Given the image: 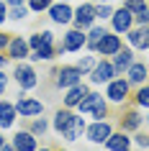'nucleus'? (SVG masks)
<instances>
[{"label":"nucleus","instance_id":"3","mask_svg":"<svg viewBox=\"0 0 149 151\" xmlns=\"http://www.w3.org/2000/svg\"><path fill=\"white\" fill-rule=\"evenodd\" d=\"M16 110L23 115V118H33V115H41L44 113V103L41 100H33V97H26L23 92L18 95V103H16Z\"/></svg>","mask_w":149,"mask_h":151},{"label":"nucleus","instance_id":"17","mask_svg":"<svg viewBox=\"0 0 149 151\" xmlns=\"http://www.w3.org/2000/svg\"><path fill=\"white\" fill-rule=\"evenodd\" d=\"M16 115H18L16 105H10V103H5V100H0V128H10L13 123H16Z\"/></svg>","mask_w":149,"mask_h":151},{"label":"nucleus","instance_id":"33","mask_svg":"<svg viewBox=\"0 0 149 151\" xmlns=\"http://www.w3.org/2000/svg\"><path fill=\"white\" fill-rule=\"evenodd\" d=\"M134 21H136V23L139 26H144V23H149V5L144 10H139V13H134Z\"/></svg>","mask_w":149,"mask_h":151},{"label":"nucleus","instance_id":"39","mask_svg":"<svg viewBox=\"0 0 149 151\" xmlns=\"http://www.w3.org/2000/svg\"><path fill=\"white\" fill-rule=\"evenodd\" d=\"M5 3H10V5H23L26 0H5Z\"/></svg>","mask_w":149,"mask_h":151},{"label":"nucleus","instance_id":"1","mask_svg":"<svg viewBox=\"0 0 149 151\" xmlns=\"http://www.w3.org/2000/svg\"><path fill=\"white\" fill-rule=\"evenodd\" d=\"M13 77H16V82H18V87H21V90H31V87H36V85H39V80H36V72H33L28 64H23V62L16 64Z\"/></svg>","mask_w":149,"mask_h":151},{"label":"nucleus","instance_id":"14","mask_svg":"<svg viewBox=\"0 0 149 151\" xmlns=\"http://www.w3.org/2000/svg\"><path fill=\"white\" fill-rule=\"evenodd\" d=\"M13 146L16 151H36V136L31 131H18L13 136Z\"/></svg>","mask_w":149,"mask_h":151},{"label":"nucleus","instance_id":"34","mask_svg":"<svg viewBox=\"0 0 149 151\" xmlns=\"http://www.w3.org/2000/svg\"><path fill=\"white\" fill-rule=\"evenodd\" d=\"M105 115H108V105H105V100H103V103H100V105H98V108H95V110H93V118L103 120V118H105Z\"/></svg>","mask_w":149,"mask_h":151},{"label":"nucleus","instance_id":"2","mask_svg":"<svg viewBox=\"0 0 149 151\" xmlns=\"http://www.w3.org/2000/svg\"><path fill=\"white\" fill-rule=\"evenodd\" d=\"M85 133H87V141H90V143H105V141H108V136L113 133V128H110L108 120H95L93 126L85 128Z\"/></svg>","mask_w":149,"mask_h":151},{"label":"nucleus","instance_id":"13","mask_svg":"<svg viewBox=\"0 0 149 151\" xmlns=\"http://www.w3.org/2000/svg\"><path fill=\"white\" fill-rule=\"evenodd\" d=\"M85 118L82 115H75V118L70 120V126L62 131V136H64V141H77V138H82V133H85Z\"/></svg>","mask_w":149,"mask_h":151},{"label":"nucleus","instance_id":"15","mask_svg":"<svg viewBox=\"0 0 149 151\" xmlns=\"http://www.w3.org/2000/svg\"><path fill=\"white\" fill-rule=\"evenodd\" d=\"M129 41H131V46H136V49H149V23L129 31Z\"/></svg>","mask_w":149,"mask_h":151},{"label":"nucleus","instance_id":"22","mask_svg":"<svg viewBox=\"0 0 149 151\" xmlns=\"http://www.w3.org/2000/svg\"><path fill=\"white\" fill-rule=\"evenodd\" d=\"M103 36H105V28H103V26H90V33L85 36V46L95 51V46H98V41H100Z\"/></svg>","mask_w":149,"mask_h":151},{"label":"nucleus","instance_id":"45","mask_svg":"<svg viewBox=\"0 0 149 151\" xmlns=\"http://www.w3.org/2000/svg\"><path fill=\"white\" fill-rule=\"evenodd\" d=\"M62 3H70V0H62Z\"/></svg>","mask_w":149,"mask_h":151},{"label":"nucleus","instance_id":"21","mask_svg":"<svg viewBox=\"0 0 149 151\" xmlns=\"http://www.w3.org/2000/svg\"><path fill=\"white\" fill-rule=\"evenodd\" d=\"M100 103H103V95H98V92H87V95L77 103V108H80V113H93Z\"/></svg>","mask_w":149,"mask_h":151},{"label":"nucleus","instance_id":"16","mask_svg":"<svg viewBox=\"0 0 149 151\" xmlns=\"http://www.w3.org/2000/svg\"><path fill=\"white\" fill-rule=\"evenodd\" d=\"M87 92H90V90H87L82 82H77V85L67 87V97H64V105H67V108H77V103L87 95Z\"/></svg>","mask_w":149,"mask_h":151},{"label":"nucleus","instance_id":"18","mask_svg":"<svg viewBox=\"0 0 149 151\" xmlns=\"http://www.w3.org/2000/svg\"><path fill=\"white\" fill-rule=\"evenodd\" d=\"M126 72H129V85H144V80L149 77V69L141 62H134Z\"/></svg>","mask_w":149,"mask_h":151},{"label":"nucleus","instance_id":"31","mask_svg":"<svg viewBox=\"0 0 149 151\" xmlns=\"http://www.w3.org/2000/svg\"><path fill=\"white\" fill-rule=\"evenodd\" d=\"M95 64H98V62H95V56H85V59H80V62H77V67H80V72L85 74L87 69H93Z\"/></svg>","mask_w":149,"mask_h":151},{"label":"nucleus","instance_id":"25","mask_svg":"<svg viewBox=\"0 0 149 151\" xmlns=\"http://www.w3.org/2000/svg\"><path fill=\"white\" fill-rule=\"evenodd\" d=\"M121 126H124V131H134V128H139L141 126L139 113H126L124 118H121Z\"/></svg>","mask_w":149,"mask_h":151},{"label":"nucleus","instance_id":"20","mask_svg":"<svg viewBox=\"0 0 149 151\" xmlns=\"http://www.w3.org/2000/svg\"><path fill=\"white\" fill-rule=\"evenodd\" d=\"M131 64H134V54H131V49H118L116 54H113V67H116V72L129 69Z\"/></svg>","mask_w":149,"mask_h":151},{"label":"nucleus","instance_id":"35","mask_svg":"<svg viewBox=\"0 0 149 151\" xmlns=\"http://www.w3.org/2000/svg\"><path fill=\"white\" fill-rule=\"evenodd\" d=\"M136 146H139V149H149V136L139 133V136H136Z\"/></svg>","mask_w":149,"mask_h":151},{"label":"nucleus","instance_id":"24","mask_svg":"<svg viewBox=\"0 0 149 151\" xmlns=\"http://www.w3.org/2000/svg\"><path fill=\"white\" fill-rule=\"evenodd\" d=\"M54 56V44H41L39 49H33L31 59L33 62H47V59H52Z\"/></svg>","mask_w":149,"mask_h":151},{"label":"nucleus","instance_id":"43","mask_svg":"<svg viewBox=\"0 0 149 151\" xmlns=\"http://www.w3.org/2000/svg\"><path fill=\"white\" fill-rule=\"evenodd\" d=\"M3 143H5V138H3V136H0V146H3Z\"/></svg>","mask_w":149,"mask_h":151},{"label":"nucleus","instance_id":"9","mask_svg":"<svg viewBox=\"0 0 149 151\" xmlns=\"http://www.w3.org/2000/svg\"><path fill=\"white\" fill-rule=\"evenodd\" d=\"M105 97H108L110 103H124L126 97H129V80H110Z\"/></svg>","mask_w":149,"mask_h":151},{"label":"nucleus","instance_id":"8","mask_svg":"<svg viewBox=\"0 0 149 151\" xmlns=\"http://www.w3.org/2000/svg\"><path fill=\"white\" fill-rule=\"evenodd\" d=\"M118 49H121V36H116V33H108V31H105V36L98 41L95 51H98L100 56H113Z\"/></svg>","mask_w":149,"mask_h":151},{"label":"nucleus","instance_id":"42","mask_svg":"<svg viewBox=\"0 0 149 151\" xmlns=\"http://www.w3.org/2000/svg\"><path fill=\"white\" fill-rule=\"evenodd\" d=\"M95 3H110V0H95Z\"/></svg>","mask_w":149,"mask_h":151},{"label":"nucleus","instance_id":"11","mask_svg":"<svg viewBox=\"0 0 149 151\" xmlns=\"http://www.w3.org/2000/svg\"><path fill=\"white\" fill-rule=\"evenodd\" d=\"M28 41L21 39V36H16V39H10L8 44V59H16V62H23L26 56H28Z\"/></svg>","mask_w":149,"mask_h":151},{"label":"nucleus","instance_id":"5","mask_svg":"<svg viewBox=\"0 0 149 151\" xmlns=\"http://www.w3.org/2000/svg\"><path fill=\"white\" fill-rule=\"evenodd\" d=\"M110 21H113V31L116 33H129L134 26V13L129 8H118V10H113Z\"/></svg>","mask_w":149,"mask_h":151},{"label":"nucleus","instance_id":"41","mask_svg":"<svg viewBox=\"0 0 149 151\" xmlns=\"http://www.w3.org/2000/svg\"><path fill=\"white\" fill-rule=\"evenodd\" d=\"M5 62H8V56H0V69L5 67Z\"/></svg>","mask_w":149,"mask_h":151},{"label":"nucleus","instance_id":"28","mask_svg":"<svg viewBox=\"0 0 149 151\" xmlns=\"http://www.w3.org/2000/svg\"><path fill=\"white\" fill-rule=\"evenodd\" d=\"M47 131H49V123L44 118H41V120H33V126H31V133L33 136H44Z\"/></svg>","mask_w":149,"mask_h":151},{"label":"nucleus","instance_id":"36","mask_svg":"<svg viewBox=\"0 0 149 151\" xmlns=\"http://www.w3.org/2000/svg\"><path fill=\"white\" fill-rule=\"evenodd\" d=\"M5 90H8V77H5V72L0 69V95H3Z\"/></svg>","mask_w":149,"mask_h":151},{"label":"nucleus","instance_id":"10","mask_svg":"<svg viewBox=\"0 0 149 151\" xmlns=\"http://www.w3.org/2000/svg\"><path fill=\"white\" fill-rule=\"evenodd\" d=\"M49 18H52L54 23L64 26V23L72 21V8L67 5V3H62V0H59V3H52V5H49Z\"/></svg>","mask_w":149,"mask_h":151},{"label":"nucleus","instance_id":"12","mask_svg":"<svg viewBox=\"0 0 149 151\" xmlns=\"http://www.w3.org/2000/svg\"><path fill=\"white\" fill-rule=\"evenodd\" d=\"M62 46H64V51H77V49H82L85 46V33H82V28L67 31L64 39H62Z\"/></svg>","mask_w":149,"mask_h":151},{"label":"nucleus","instance_id":"7","mask_svg":"<svg viewBox=\"0 0 149 151\" xmlns=\"http://www.w3.org/2000/svg\"><path fill=\"white\" fill-rule=\"evenodd\" d=\"M77 82H82L80 67H62V69H57V87H72Z\"/></svg>","mask_w":149,"mask_h":151},{"label":"nucleus","instance_id":"19","mask_svg":"<svg viewBox=\"0 0 149 151\" xmlns=\"http://www.w3.org/2000/svg\"><path fill=\"white\" fill-rule=\"evenodd\" d=\"M105 146H108V151H129L131 149V141H129L126 133H110Z\"/></svg>","mask_w":149,"mask_h":151},{"label":"nucleus","instance_id":"38","mask_svg":"<svg viewBox=\"0 0 149 151\" xmlns=\"http://www.w3.org/2000/svg\"><path fill=\"white\" fill-rule=\"evenodd\" d=\"M3 21H8V8H5V3L0 0V23H3Z\"/></svg>","mask_w":149,"mask_h":151},{"label":"nucleus","instance_id":"40","mask_svg":"<svg viewBox=\"0 0 149 151\" xmlns=\"http://www.w3.org/2000/svg\"><path fill=\"white\" fill-rule=\"evenodd\" d=\"M0 151H16V146H5V143H3V146H0Z\"/></svg>","mask_w":149,"mask_h":151},{"label":"nucleus","instance_id":"30","mask_svg":"<svg viewBox=\"0 0 149 151\" xmlns=\"http://www.w3.org/2000/svg\"><path fill=\"white\" fill-rule=\"evenodd\" d=\"M136 103H139L141 108H149V85H147V87H141L139 92H136Z\"/></svg>","mask_w":149,"mask_h":151},{"label":"nucleus","instance_id":"44","mask_svg":"<svg viewBox=\"0 0 149 151\" xmlns=\"http://www.w3.org/2000/svg\"><path fill=\"white\" fill-rule=\"evenodd\" d=\"M39 151H52V149H39Z\"/></svg>","mask_w":149,"mask_h":151},{"label":"nucleus","instance_id":"32","mask_svg":"<svg viewBox=\"0 0 149 151\" xmlns=\"http://www.w3.org/2000/svg\"><path fill=\"white\" fill-rule=\"evenodd\" d=\"M95 16H98V18H110V16H113V8H110L108 3H103L100 8H95Z\"/></svg>","mask_w":149,"mask_h":151},{"label":"nucleus","instance_id":"4","mask_svg":"<svg viewBox=\"0 0 149 151\" xmlns=\"http://www.w3.org/2000/svg\"><path fill=\"white\" fill-rule=\"evenodd\" d=\"M95 5H90V3H85V5H80L75 13H72V21H75V28H90V26L95 23Z\"/></svg>","mask_w":149,"mask_h":151},{"label":"nucleus","instance_id":"27","mask_svg":"<svg viewBox=\"0 0 149 151\" xmlns=\"http://www.w3.org/2000/svg\"><path fill=\"white\" fill-rule=\"evenodd\" d=\"M49 5H52V0H28V10H36V13L49 10Z\"/></svg>","mask_w":149,"mask_h":151},{"label":"nucleus","instance_id":"26","mask_svg":"<svg viewBox=\"0 0 149 151\" xmlns=\"http://www.w3.org/2000/svg\"><path fill=\"white\" fill-rule=\"evenodd\" d=\"M26 16H28V8H26V5H13V8L8 10V18H10V21H23Z\"/></svg>","mask_w":149,"mask_h":151},{"label":"nucleus","instance_id":"29","mask_svg":"<svg viewBox=\"0 0 149 151\" xmlns=\"http://www.w3.org/2000/svg\"><path fill=\"white\" fill-rule=\"evenodd\" d=\"M124 8H129L131 13H139V10L147 8V3L144 0H124Z\"/></svg>","mask_w":149,"mask_h":151},{"label":"nucleus","instance_id":"37","mask_svg":"<svg viewBox=\"0 0 149 151\" xmlns=\"http://www.w3.org/2000/svg\"><path fill=\"white\" fill-rule=\"evenodd\" d=\"M8 44H10V36L0 31V51H3V49H8Z\"/></svg>","mask_w":149,"mask_h":151},{"label":"nucleus","instance_id":"23","mask_svg":"<svg viewBox=\"0 0 149 151\" xmlns=\"http://www.w3.org/2000/svg\"><path fill=\"white\" fill-rule=\"evenodd\" d=\"M72 118H75V115H72L70 110H57V113H54V131H57V133H62L64 128L70 126Z\"/></svg>","mask_w":149,"mask_h":151},{"label":"nucleus","instance_id":"6","mask_svg":"<svg viewBox=\"0 0 149 151\" xmlns=\"http://www.w3.org/2000/svg\"><path fill=\"white\" fill-rule=\"evenodd\" d=\"M113 74H116V67H113V62H98L93 67V74H90V82L93 85H103V82H110L113 80Z\"/></svg>","mask_w":149,"mask_h":151},{"label":"nucleus","instance_id":"46","mask_svg":"<svg viewBox=\"0 0 149 151\" xmlns=\"http://www.w3.org/2000/svg\"><path fill=\"white\" fill-rule=\"evenodd\" d=\"M147 80H149V77H147Z\"/></svg>","mask_w":149,"mask_h":151}]
</instances>
